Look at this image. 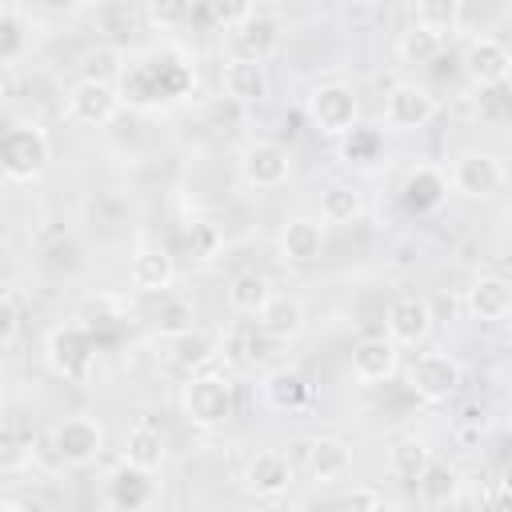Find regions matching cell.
<instances>
[{
    "label": "cell",
    "instance_id": "obj_25",
    "mask_svg": "<svg viewBox=\"0 0 512 512\" xmlns=\"http://www.w3.org/2000/svg\"><path fill=\"white\" fill-rule=\"evenodd\" d=\"M224 296H228V308H232L236 316H260L276 292H272V284H268V276H264V272L244 268V272H236V276L228 280Z\"/></svg>",
    "mask_w": 512,
    "mask_h": 512
},
{
    "label": "cell",
    "instance_id": "obj_44",
    "mask_svg": "<svg viewBox=\"0 0 512 512\" xmlns=\"http://www.w3.org/2000/svg\"><path fill=\"white\" fill-rule=\"evenodd\" d=\"M368 512H404V508H400V504H392V500H376Z\"/></svg>",
    "mask_w": 512,
    "mask_h": 512
},
{
    "label": "cell",
    "instance_id": "obj_36",
    "mask_svg": "<svg viewBox=\"0 0 512 512\" xmlns=\"http://www.w3.org/2000/svg\"><path fill=\"white\" fill-rule=\"evenodd\" d=\"M412 20L444 36V32H456L460 28V4L456 0H424V4L412 8Z\"/></svg>",
    "mask_w": 512,
    "mask_h": 512
},
{
    "label": "cell",
    "instance_id": "obj_1",
    "mask_svg": "<svg viewBox=\"0 0 512 512\" xmlns=\"http://www.w3.org/2000/svg\"><path fill=\"white\" fill-rule=\"evenodd\" d=\"M192 84H196L192 64L180 52L164 48V52L140 60V64H128V72L120 76V100H128L136 108H156L164 100L188 96Z\"/></svg>",
    "mask_w": 512,
    "mask_h": 512
},
{
    "label": "cell",
    "instance_id": "obj_23",
    "mask_svg": "<svg viewBox=\"0 0 512 512\" xmlns=\"http://www.w3.org/2000/svg\"><path fill=\"white\" fill-rule=\"evenodd\" d=\"M156 500V480L152 472H140V468H120L112 480H108V504L116 512H144L148 504Z\"/></svg>",
    "mask_w": 512,
    "mask_h": 512
},
{
    "label": "cell",
    "instance_id": "obj_47",
    "mask_svg": "<svg viewBox=\"0 0 512 512\" xmlns=\"http://www.w3.org/2000/svg\"><path fill=\"white\" fill-rule=\"evenodd\" d=\"M504 84H508V88H512V68H508V80H504Z\"/></svg>",
    "mask_w": 512,
    "mask_h": 512
},
{
    "label": "cell",
    "instance_id": "obj_2",
    "mask_svg": "<svg viewBox=\"0 0 512 512\" xmlns=\"http://www.w3.org/2000/svg\"><path fill=\"white\" fill-rule=\"evenodd\" d=\"M52 160V140L48 132L28 120V124H12L0 140V168H4V180L8 184H32L44 176Z\"/></svg>",
    "mask_w": 512,
    "mask_h": 512
},
{
    "label": "cell",
    "instance_id": "obj_27",
    "mask_svg": "<svg viewBox=\"0 0 512 512\" xmlns=\"http://www.w3.org/2000/svg\"><path fill=\"white\" fill-rule=\"evenodd\" d=\"M168 360H172V368L196 376V372H204V368L216 360V340L204 336L200 328H192V332H184V336H172V340H168Z\"/></svg>",
    "mask_w": 512,
    "mask_h": 512
},
{
    "label": "cell",
    "instance_id": "obj_37",
    "mask_svg": "<svg viewBox=\"0 0 512 512\" xmlns=\"http://www.w3.org/2000/svg\"><path fill=\"white\" fill-rule=\"evenodd\" d=\"M20 32H24V24H20L16 4H4L0 8V60H4V68H12L20 56Z\"/></svg>",
    "mask_w": 512,
    "mask_h": 512
},
{
    "label": "cell",
    "instance_id": "obj_8",
    "mask_svg": "<svg viewBox=\"0 0 512 512\" xmlns=\"http://www.w3.org/2000/svg\"><path fill=\"white\" fill-rule=\"evenodd\" d=\"M52 452H56L60 464H72V468L92 464L104 452V428H100V420H92V416H64L52 428Z\"/></svg>",
    "mask_w": 512,
    "mask_h": 512
},
{
    "label": "cell",
    "instance_id": "obj_35",
    "mask_svg": "<svg viewBox=\"0 0 512 512\" xmlns=\"http://www.w3.org/2000/svg\"><path fill=\"white\" fill-rule=\"evenodd\" d=\"M196 316H192V304L188 300H180V296H160V308H156V332L164 336V340H172V336H184V332H192L196 324H192Z\"/></svg>",
    "mask_w": 512,
    "mask_h": 512
},
{
    "label": "cell",
    "instance_id": "obj_29",
    "mask_svg": "<svg viewBox=\"0 0 512 512\" xmlns=\"http://www.w3.org/2000/svg\"><path fill=\"white\" fill-rule=\"evenodd\" d=\"M416 492H420L424 504L444 508V504H452V500L460 496V472H456L452 464H444V460H432L428 472L416 480Z\"/></svg>",
    "mask_w": 512,
    "mask_h": 512
},
{
    "label": "cell",
    "instance_id": "obj_6",
    "mask_svg": "<svg viewBox=\"0 0 512 512\" xmlns=\"http://www.w3.org/2000/svg\"><path fill=\"white\" fill-rule=\"evenodd\" d=\"M308 116H312L316 132L340 140V136H348V132L360 124V100H356V92H352L348 84L328 80V84H316V88H312V96H308Z\"/></svg>",
    "mask_w": 512,
    "mask_h": 512
},
{
    "label": "cell",
    "instance_id": "obj_43",
    "mask_svg": "<svg viewBox=\"0 0 512 512\" xmlns=\"http://www.w3.org/2000/svg\"><path fill=\"white\" fill-rule=\"evenodd\" d=\"M488 512H512V492L496 488V492L488 496Z\"/></svg>",
    "mask_w": 512,
    "mask_h": 512
},
{
    "label": "cell",
    "instance_id": "obj_39",
    "mask_svg": "<svg viewBox=\"0 0 512 512\" xmlns=\"http://www.w3.org/2000/svg\"><path fill=\"white\" fill-rule=\"evenodd\" d=\"M208 16H212L224 32H240V28L256 16V8H252V4H212V8H208Z\"/></svg>",
    "mask_w": 512,
    "mask_h": 512
},
{
    "label": "cell",
    "instance_id": "obj_5",
    "mask_svg": "<svg viewBox=\"0 0 512 512\" xmlns=\"http://www.w3.org/2000/svg\"><path fill=\"white\" fill-rule=\"evenodd\" d=\"M404 384L412 396L428 400V404H440L448 396H456V388L464 384V368L456 356L448 352H420L408 368H404Z\"/></svg>",
    "mask_w": 512,
    "mask_h": 512
},
{
    "label": "cell",
    "instance_id": "obj_18",
    "mask_svg": "<svg viewBox=\"0 0 512 512\" xmlns=\"http://www.w3.org/2000/svg\"><path fill=\"white\" fill-rule=\"evenodd\" d=\"M396 368H400V348L388 336H364L352 348V376L360 384H380L396 376Z\"/></svg>",
    "mask_w": 512,
    "mask_h": 512
},
{
    "label": "cell",
    "instance_id": "obj_7",
    "mask_svg": "<svg viewBox=\"0 0 512 512\" xmlns=\"http://www.w3.org/2000/svg\"><path fill=\"white\" fill-rule=\"evenodd\" d=\"M120 112V88L112 84H100V80H76L68 88V100H64V116L72 124H84V128H104L112 124Z\"/></svg>",
    "mask_w": 512,
    "mask_h": 512
},
{
    "label": "cell",
    "instance_id": "obj_30",
    "mask_svg": "<svg viewBox=\"0 0 512 512\" xmlns=\"http://www.w3.org/2000/svg\"><path fill=\"white\" fill-rule=\"evenodd\" d=\"M276 32H280V24L272 16H264V12H256L240 32H232V48H236V56L264 60V52L276 44Z\"/></svg>",
    "mask_w": 512,
    "mask_h": 512
},
{
    "label": "cell",
    "instance_id": "obj_20",
    "mask_svg": "<svg viewBox=\"0 0 512 512\" xmlns=\"http://www.w3.org/2000/svg\"><path fill=\"white\" fill-rule=\"evenodd\" d=\"M260 396L272 412H300L312 400V384L296 368H272L260 380Z\"/></svg>",
    "mask_w": 512,
    "mask_h": 512
},
{
    "label": "cell",
    "instance_id": "obj_19",
    "mask_svg": "<svg viewBox=\"0 0 512 512\" xmlns=\"http://www.w3.org/2000/svg\"><path fill=\"white\" fill-rule=\"evenodd\" d=\"M168 460V440L156 420H136L124 436V464L140 472H156Z\"/></svg>",
    "mask_w": 512,
    "mask_h": 512
},
{
    "label": "cell",
    "instance_id": "obj_41",
    "mask_svg": "<svg viewBox=\"0 0 512 512\" xmlns=\"http://www.w3.org/2000/svg\"><path fill=\"white\" fill-rule=\"evenodd\" d=\"M144 16H148L152 24H160V28H168V24H176V20H188L192 8H188V4H148Z\"/></svg>",
    "mask_w": 512,
    "mask_h": 512
},
{
    "label": "cell",
    "instance_id": "obj_40",
    "mask_svg": "<svg viewBox=\"0 0 512 512\" xmlns=\"http://www.w3.org/2000/svg\"><path fill=\"white\" fill-rule=\"evenodd\" d=\"M16 332H20V300H16V292L8 288L4 300H0V344L12 348Z\"/></svg>",
    "mask_w": 512,
    "mask_h": 512
},
{
    "label": "cell",
    "instance_id": "obj_12",
    "mask_svg": "<svg viewBox=\"0 0 512 512\" xmlns=\"http://www.w3.org/2000/svg\"><path fill=\"white\" fill-rule=\"evenodd\" d=\"M240 172L252 188L260 192H272V188H284L288 176H292V160H288V148L276 144V140H252L244 152H240Z\"/></svg>",
    "mask_w": 512,
    "mask_h": 512
},
{
    "label": "cell",
    "instance_id": "obj_45",
    "mask_svg": "<svg viewBox=\"0 0 512 512\" xmlns=\"http://www.w3.org/2000/svg\"><path fill=\"white\" fill-rule=\"evenodd\" d=\"M500 488H504V492H512V464L504 468V480H500Z\"/></svg>",
    "mask_w": 512,
    "mask_h": 512
},
{
    "label": "cell",
    "instance_id": "obj_21",
    "mask_svg": "<svg viewBox=\"0 0 512 512\" xmlns=\"http://www.w3.org/2000/svg\"><path fill=\"white\" fill-rule=\"evenodd\" d=\"M464 304H468V312L476 320H504L512 312V284L504 276H496V272H484V276H476L468 284Z\"/></svg>",
    "mask_w": 512,
    "mask_h": 512
},
{
    "label": "cell",
    "instance_id": "obj_32",
    "mask_svg": "<svg viewBox=\"0 0 512 512\" xmlns=\"http://www.w3.org/2000/svg\"><path fill=\"white\" fill-rule=\"evenodd\" d=\"M364 212V196L352 184H328L320 192V220L324 224H352Z\"/></svg>",
    "mask_w": 512,
    "mask_h": 512
},
{
    "label": "cell",
    "instance_id": "obj_31",
    "mask_svg": "<svg viewBox=\"0 0 512 512\" xmlns=\"http://www.w3.org/2000/svg\"><path fill=\"white\" fill-rule=\"evenodd\" d=\"M440 48H444V36L432 32V28H424V24H416V20L396 40V52H400L404 64H432L440 56Z\"/></svg>",
    "mask_w": 512,
    "mask_h": 512
},
{
    "label": "cell",
    "instance_id": "obj_26",
    "mask_svg": "<svg viewBox=\"0 0 512 512\" xmlns=\"http://www.w3.org/2000/svg\"><path fill=\"white\" fill-rule=\"evenodd\" d=\"M400 196H404V204H408L412 212H432V208L448 196V176L436 172V168H428V164H420L416 172L404 176Z\"/></svg>",
    "mask_w": 512,
    "mask_h": 512
},
{
    "label": "cell",
    "instance_id": "obj_22",
    "mask_svg": "<svg viewBox=\"0 0 512 512\" xmlns=\"http://www.w3.org/2000/svg\"><path fill=\"white\" fill-rule=\"evenodd\" d=\"M324 252V224L312 216H292L280 228V256L288 264H312Z\"/></svg>",
    "mask_w": 512,
    "mask_h": 512
},
{
    "label": "cell",
    "instance_id": "obj_16",
    "mask_svg": "<svg viewBox=\"0 0 512 512\" xmlns=\"http://www.w3.org/2000/svg\"><path fill=\"white\" fill-rule=\"evenodd\" d=\"M300 448H304V468L316 484H336L352 472V448L340 436H316V440H304Z\"/></svg>",
    "mask_w": 512,
    "mask_h": 512
},
{
    "label": "cell",
    "instance_id": "obj_15",
    "mask_svg": "<svg viewBox=\"0 0 512 512\" xmlns=\"http://www.w3.org/2000/svg\"><path fill=\"white\" fill-rule=\"evenodd\" d=\"M220 88L228 100L236 104H260L268 100V68L264 60H252V56H228L224 68H220Z\"/></svg>",
    "mask_w": 512,
    "mask_h": 512
},
{
    "label": "cell",
    "instance_id": "obj_33",
    "mask_svg": "<svg viewBox=\"0 0 512 512\" xmlns=\"http://www.w3.org/2000/svg\"><path fill=\"white\" fill-rule=\"evenodd\" d=\"M380 148H384V136H380V128H368V124H356L348 136H340V160L344 164H376Z\"/></svg>",
    "mask_w": 512,
    "mask_h": 512
},
{
    "label": "cell",
    "instance_id": "obj_42",
    "mask_svg": "<svg viewBox=\"0 0 512 512\" xmlns=\"http://www.w3.org/2000/svg\"><path fill=\"white\" fill-rule=\"evenodd\" d=\"M376 500H380V496H376L372 488H352V500H348V504H352V512H368Z\"/></svg>",
    "mask_w": 512,
    "mask_h": 512
},
{
    "label": "cell",
    "instance_id": "obj_11",
    "mask_svg": "<svg viewBox=\"0 0 512 512\" xmlns=\"http://www.w3.org/2000/svg\"><path fill=\"white\" fill-rule=\"evenodd\" d=\"M428 332H432V308H428L424 296L404 292V296H396L388 304V312H384V336L396 348H416V344L428 340Z\"/></svg>",
    "mask_w": 512,
    "mask_h": 512
},
{
    "label": "cell",
    "instance_id": "obj_13",
    "mask_svg": "<svg viewBox=\"0 0 512 512\" xmlns=\"http://www.w3.org/2000/svg\"><path fill=\"white\" fill-rule=\"evenodd\" d=\"M176 280V260L164 244H140L132 256H128V284L144 296H168Z\"/></svg>",
    "mask_w": 512,
    "mask_h": 512
},
{
    "label": "cell",
    "instance_id": "obj_14",
    "mask_svg": "<svg viewBox=\"0 0 512 512\" xmlns=\"http://www.w3.org/2000/svg\"><path fill=\"white\" fill-rule=\"evenodd\" d=\"M508 68H512V52L496 40V36H476L468 40L464 48V72L476 88H496L508 80Z\"/></svg>",
    "mask_w": 512,
    "mask_h": 512
},
{
    "label": "cell",
    "instance_id": "obj_48",
    "mask_svg": "<svg viewBox=\"0 0 512 512\" xmlns=\"http://www.w3.org/2000/svg\"><path fill=\"white\" fill-rule=\"evenodd\" d=\"M508 344H512V320H508Z\"/></svg>",
    "mask_w": 512,
    "mask_h": 512
},
{
    "label": "cell",
    "instance_id": "obj_3",
    "mask_svg": "<svg viewBox=\"0 0 512 512\" xmlns=\"http://www.w3.org/2000/svg\"><path fill=\"white\" fill-rule=\"evenodd\" d=\"M180 408L188 416V424L196 428H220L232 408H236V396H232V380L224 372H196L188 376L184 392H180Z\"/></svg>",
    "mask_w": 512,
    "mask_h": 512
},
{
    "label": "cell",
    "instance_id": "obj_4",
    "mask_svg": "<svg viewBox=\"0 0 512 512\" xmlns=\"http://www.w3.org/2000/svg\"><path fill=\"white\" fill-rule=\"evenodd\" d=\"M48 368L72 384H84L92 376V360H96V340L84 324H60L48 332Z\"/></svg>",
    "mask_w": 512,
    "mask_h": 512
},
{
    "label": "cell",
    "instance_id": "obj_17",
    "mask_svg": "<svg viewBox=\"0 0 512 512\" xmlns=\"http://www.w3.org/2000/svg\"><path fill=\"white\" fill-rule=\"evenodd\" d=\"M288 484H292V460L276 448H264L244 464V488L260 500H272V496L288 492Z\"/></svg>",
    "mask_w": 512,
    "mask_h": 512
},
{
    "label": "cell",
    "instance_id": "obj_24",
    "mask_svg": "<svg viewBox=\"0 0 512 512\" xmlns=\"http://www.w3.org/2000/svg\"><path fill=\"white\" fill-rule=\"evenodd\" d=\"M256 328H260V336H268L276 344H288L304 332V304L296 296H272L268 308L256 316Z\"/></svg>",
    "mask_w": 512,
    "mask_h": 512
},
{
    "label": "cell",
    "instance_id": "obj_46",
    "mask_svg": "<svg viewBox=\"0 0 512 512\" xmlns=\"http://www.w3.org/2000/svg\"><path fill=\"white\" fill-rule=\"evenodd\" d=\"M0 512H24L16 500H0Z\"/></svg>",
    "mask_w": 512,
    "mask_h": 512
},
{
    "label": "cell",
    "instance_id": "obj_10",
    "mask_svg": "<svg viewBox=\"0 0 512 512\" xmlns=\"http://www.w3.org/2000/svg\"><path fill=\"white\" fill-rule=\"evenodd\" d=\"M432 116H436V96H432L424 84L400 80V84L388 88V96H384V124H388L392 132L424 128Z\"/></svg>",
    "mask_w": 512,
    "mask_h": 512
},
{
    "label": "cell",
    "instance_id": "obj_38",
    "mask_svg": "<svg viewBox=\"0 0 512 512\" xmlns=\"http://www.w3.org/2000/svg\"><path fill=\"white\" fill-rule=\"evenodd\" d=\"M188 252L196 256V260H216V252H220V232H216V224H208V220H192L188 224Z\"/></svg>",
    "mask_w": 512,
    "mask_h": 512
},
{
    "label": "cell",
    "instance_id": "obj_9",
    "mask_svg": "<svg viewBox=\"0 0 512 512\" xmlns=\"http://www.w3.org/2000/svg\"><path fill=\"white\" fill-rule=\"evenodd\" d=\"M504 180H508V172H504L500 156H492V152H464V156H456V164L448 172V184L468 200L496 196L504 188Z\"/></svg>",
    "mask_w": 512,
    "mask_h": 512
},
{
    "label": "cell",
    "instance_id": "obj_34",
    "mask_svg": "<svg viewBox=\"0 0 512 512\" xmlns=\"http://www.w3.org/2000/svg\"><path fill=\"white\" fill-rule=\"evenodd\" d=\"M124 72H128L124 68V56L112 44H96V48L84 52V80H100V84H112L116 88Z\"/></svg>",
    "mask_w": 512,
    "mask_h": 512
},
{
    "label": "cell",
    "instance_id": "obj_28",
    "mask_svg": "<svg viewBox=\"0 0 512 512\" xmlns=\"http://www.w3.org/2000/svg\"><path fill=\"white\" fill-rule=\"evenodd\" d=\"M432 460H436V456H432V448H428L420 436H400V440L388 448V472H392L396 480H404V484H416V480L428 472Z\"/></svg>",
    "mask_w": 512,
    "mask_h": 512
}]
</instances>
